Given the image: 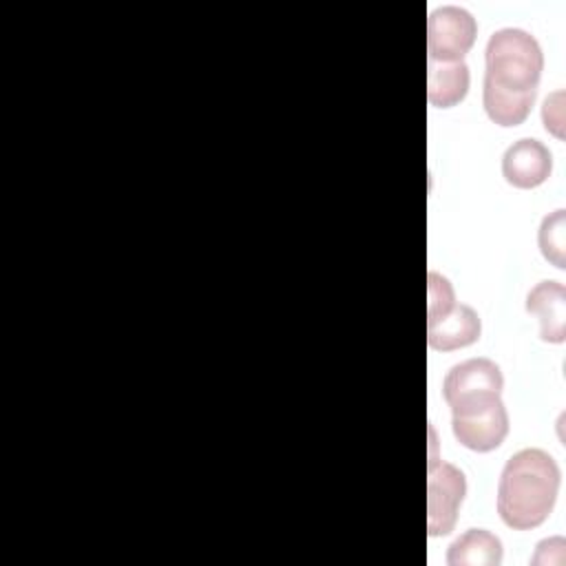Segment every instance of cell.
Returning a JSON list of instances; mask_svg holds the SVG:
<instances>
[{
    "mask_svg": "<svg viewBox=\"0 0 566 566\" xmlns=\"http://www.w3.org/2000/svg\"><path fill=\"white\" fill-rule=\"evenodd\" d=\"M559 467L544 449H520L513 453L497 482L495 509L513 531H531L544 524L559 491Z\"/></svg>",
    "mask_w": 566,
    "mask_h": 566,
    "instance_id": "6da1fadb",
    "label": "cell"
},
{
    "mask_svg": "<svg viewBox=\"0 0 566 566\" xmlns=\"http://www.w3.org/2000/svg\"><path fill=\"white\" fill-rule=\"evenodd\" d=\"M482 86L506 93H537L544 71V53L535 35L517 27H502L491 33L484 49Z\"/></svg>",
    "mask_w": 566,
    "mask_h": 566,
    "instance_id": "7a4b0ae2",
    "label": "cell"
},
{
    "mask_svg": "<svg viewBox=\"0 0 566 566\" xmlns=\"http://www.w3.org/2000/svg\"><path fill=\"white\" fill-rule=\"evenodd\" d=\"M429 436L431 453L427 467V531L431 537H442L455 528L460 504L467 495V478L455 464L436 458L433 427H429Z\"/></svg>",
    "mask_w": 566,
    "mask_h": 566,
    "instance_id": "3957f363",
    "label": "cell"
},
{
    "mask_svg": "<svg viewBox=\"0 0 566 566\" xmlns=\"http://www.w3.org/2000/svg\"><path fill=\"white\" fill-rule=\"evenodd\" d=\"M478 35L475 18L458 4H442L427 20V53L431 62H462Z\"/></svg>",
    "mask_w": 566,
    "mask_h": 566,
    "instance_id": "277c9868",
    "label": "cell"
},
{
    "mask_svg": "<svg viewBox=\"0 0 566 566\" xmlns=\"http://www.w3.org/2000/svg\"><path fill=\"white\" fill-rule=\"evenodd\" d=\"M451 431L455 440L471 451H493L509 433V411L502 398L482 407L451 411Z\"/></svg>",
    "mask_w": 566,
    "mask_h": 566,
    "instance_id": "5b68a950",
    "label": "cell"
},
{
    "mask_svg": "<svg viewBox=\"0 0 566 566\" xmlns=\"http://www.w3.org/2000/svg\"><path fill=\"white\" fill-rule=\"evenodd\" d=\"M553 170V155L551 150L533 139L522 137L513 142L502 155V177L520 190H531L544 184Z\"/></svg>",
    "mask_w": 566,
    "mask_h": 566,
    "instance_id": "8992f818",
    "label": "cell"
},
{
    "mask_svg": "<svg viewBox=\"0 0 566 566\" xmlns=\"http://www.w3.org/2000/svg\"><path fill=\"white\" fill-rule=\"evenodd\" d=\"M482 334L478 312L464 303H453L444 314L427 321V343L438 352H453L473 345Z\"/></svg>",
    "mask_w": 566,
    "mask_h": 566,
    "instance_id": "52a82bcc",
    "label": "cell"
},
{
    "mask_svg": "<svg viewBox=\"0 0 566 566\" xmlns=\"http://www.w3.org/2000/svg\"><path fill=\"white\" fill-rule=\"evenodd\" d=\"M526 312L539 321V338L544 343H564L566 287L559 281H539L526 294Z\"/></svg>",
    "mask_w": 566,
    "mask_h": 566,
    "instance_id": "ba28073f",
    "label": "cell"
},
{
    "mask_svg": "<svg viewBox=\"0 0 566 566\" xmlns=\"http://www.w3.org/2000/svg\"><path fill=\"white\" fill-rule=\"evenodd\" d=\"M504 387V376L497 363L491 358H469L458 365H453L447 371V378L442 382V396L444 402L473 394V391H500Z\"/></svg>",
    "mask_w": 566,
    "mask_h": 566,
    "instance_id": "9c48e42d",
    "label": "cell"
},
{
    "mask_svg": "<svg viewBox=\"0 0 566 566\" xmlns=\"http://www.w3.org/2000/svg\"><path fill=\"white\" fill-rule=\"evenodd\" d=\"M467 62H427V99L433 108H451L469 93Z\"/></svg>",
    "mask_w": 566,
    "mask_h": 566,
    "instance_id": "30bf717a",
    "label": "cell"
},
{
    "mask_svg": "<svg viewBox=\"0 0 566 566\" xmlns=\"http://www.w3.org/2000/svg\"><path fill=\"white\" fill-rule=\"evenodd\" d=\"M502 562V542L486 528L464 531L447 551L449 566H497Z\"/></svg>",
    "mask_w": 566,
    "mask_h": 566,
    "instance_id": "8fae6325",
    "label": "cell"
},
{
    "mask_svg": "<svg viewBox=\"0 0 566 566\" xmlns=\"http://www.w3.org/2000/svg\"><path fill=\"white\" fill-rule=\"evenodd\" d=\"M564 234H566V210L557 208L551 214H546L537 230V245L542 256L555 265L557 270L566 268V248H564Z\"/></svg>",
    "mask_w": 566,
    "mask_h": 566,
    "instance_id": "7c38bea8",
    "label": "cell"
},
{
    "mask_svg": "<svg viewBox=\"0 0 566 566\" xmlns=\"http://www.w3.org/2000/svg\"><path fill=\"white\" fill-rule=\"evenodd\" d=\"M455 303L453 285L447 276L429 270L427 274V321L444 314Z\"/></svg>",
    "mask_w": 566,
    "mask_h": 566,
    "instance_id": "4fadbf2b",
    "label": "cell"
},
{
    "mask_svg": "<svg viewBox=\"0 0 566 566\" xmlns=\"http://www.w3.org/2000/svg\"><path fill=\"white\" fill-rule=\"evenodd\" d=\"M542 122H544V128L557 137V139H564V91H555L551 93L544 104H542Z\"/></svg>",
    "mask_w": 566,
    "mask_h": 566,
    "instance_id": "5bb4252c",
    "label": "cell"
},
{
    "mask_svg": "<svg viewBox=\"0 0 566 566\" xmlns=\"http://www.w3.org/2000/svg\"><path fill=\"white\" fill-rule=\"evenodd\" d=\"M564 548L566 542L564 537H548L542 539L535 548V555L531 557V564H542V566H562L564 564Z\"/></svg>",
    "mask_w": 566,
    "mask_h": 566,
    "instance_id": "9a60e30c",
    "label": "cell"
}]
</instances>
